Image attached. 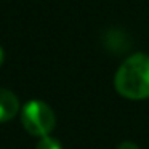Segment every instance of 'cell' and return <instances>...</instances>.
I'll list each match as a JSON object with an SVG mask.
<instances>
[{"label": "cell", "instance_id": "cell-3", "mask_svg": "<svg viewBox=\"0 0 149 149\" xmlns=\"http://www.w3.org/2000/svg\"><path fill=\"white\" fill-rule=\"evenodd\" d=\"M19 111V101L10 90L0 88V123L11 120Z\"/></svg>", "mask_w": 149, "mask_h": 149}, {"label": "cell", "instance_id": "cell-5", "mask_svg": "<svg viewBox=\"0 0 149 149\" xmlns=\"http://www.w3.org/2000/svg\"><path fill=\"white\" fill-rule=\"evenodd\" d=\"M117 149H139V148L132 141H123V143H120V146Z\"/></svg>", "mask_w": 149, "mask_h": 149}, {"label": "cell", "instance_id": "cell-2", "mask_svg": "<svg viewBox=\"0 0 149 149\" xmlns=\"http://www.w3.org/2000/svg\"><path fill=\"white\" fill-rule=\"evenodd\" d=\"M21 123L27 133L34 136H45L55 128V112L47 103L32 100L26 103L21 111Z\"/></svg>", "mask_w": 149, "mask_h": 149}, {"label": "cell", "instance_id": "cell-4", "mask_svg": "<svg viewBox=\"0 0 149 149\" xmlns=\"http://www.w3.org/2000/svg\"><path fill=\"white\" fill-rule=\"evenodd\" d=\"M36 149H63V146L56 138H52V136L45 135V136L40 138L39 143H37Z\"/></svg>", "mask_w": 149, "mask_h": 149}, {"label": "cell", "instance_id": "cell-6", "mask_svg": "<svg viewBox=\"0 0 149 149\" xmlns=\"http://www.w3.org/2000/svg\"><path fill=\"white\" fill-rule=\"evenodd\" d=\"M3 61H5V53H3V50H2V47H0V66L3 64Z\"/></svg>", "mask_w": 149, "mask_h": 149}, {"label": "cell", "instance_id": "cell-1", "mask_svg": "<svg viewBox=\"0 0 149 149\" xmlns=\"http://www.w3.org/2000/svg\"><path fill=\"white\" fill-rule=\"evenodd\" d=\"M116 88L128 100L149 98V55L136 53L123 61L114 79Z\"/></svg>", "mask_w": 149, "mask_h": 149}]
</instances>
